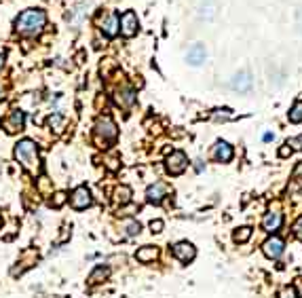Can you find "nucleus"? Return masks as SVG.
<instances>
[{
	"mask_svg": "<svg viewBox=\"0 0 302 298\" xmlns=\"http://www.w3.org/2000/svg\"><path fill=\"white\" fill-rule=\"evenodd\" d=\"M15 159L32 176H36L41 171V154H38V148L32 140H21V142L15 144Z\"/></svg>",
	"mask_w": 302,
	"mask_h": 298,
	"instance_id": "obj_1",
	"label": "nucleus"
},
{
	"mask_svg": "<svg viewBox=\"0 0 302 298\" xmlns=\"http://www.w3.org/2000/svg\"><path fill=\"white\" fill-rule=\"evenodd\" d=\"M45 23H47L45 11H41V9H28V11H23L19 15L17 21H15V30H17L19 34H26V36H36V34L43 32Z\"/></svg>",
	"mask_w": 302,
	"mask_h": 298,
	"instance_id": "obj_2",
	"label": "nucleus"
},
{
	"mask_svg": "<svg viewBox=\"0 0 302 298\" xmlns=\"http://www.w3.org/2000/svg\"><path fill=\"white\" fill-rule=\"evenodd\" d=\"M116 125L110 116H100L95 121V140L98 142H104V144H110L116 140Z\"/></svg>",
	"mask_w": 302,
	"mask_h": 298,
	"instance_id": "obj_3",
	"label": "nucleus"
},
{
	"mask_svg": "<svg viewBox=\"0 0 302 298\" xmlns=\"http://www.w3.org/2000/svg\"><path fill=\"white\" fill-rule=\"evenodd\" d=\"M165 167H167V171H169L171 176H180V174H184L186 167H188V159H186V154L182 152V150H173V152L165 159Z\"/></svg>",
	"mask_w": 302,
	"mask_h": 298,
	"instance_id": "obj_4",
	"label": "nucleus"
},
{
	"mask_svg": "<svg viewBox=\"0 0 302 298\" xmlns=\"http://www.w3.org/2000/svg\"><path fill=\"white\" fill-rule=\"evenodd\" d=\"M93 203V197H91V191L87 186H78L72 191L70 195V205L74 209H87Z\"/></svg>",
	"mask_w": 302,
	"mask_h": 298,
	"instance_id": "obj_5",
	"label": "nucleus"
},
{
	"mask_svg": "<svg viewBox=\"0 0 302 298\" xmlns=\"http://www.w3.org/2000/svg\"><path fill=\"white\" fill-rule=\"evenodd\" d=\"M262 252H264L266 258L277 260V258L285 252V241L281 237H277V235H273V237H268L264 243H262Z\"/></svg>",
	"mask_w": 302,
	"mask_h": 298,
	"instance_id": "obj_6",
	"label": "nucleus"
},
{
	"mask_svg": "<svg viewBox=\"0 0 302 298\" xmlns=\"http://www.w3.org/2000/svg\"><path fill=\"white\" fill-rule=\"evenodd\" d=\"M171 254H173V258H178L180 262L188 264V262L195 260L197 249H195V246L190 241H180V243H176V246L171 248Z\"/></svg>",
	"mask_w": 302,
	"mask_h": 298,
	"instance_id": "obj_7",
	"label": "nucleus"
},
{
	"mask_svg": "<svg viewBox=\"0 0 302 298\" xmlns=\"http://www.w3.org/2000/svg\"><path fill=\"white\" fill-rule=\"evenodd\" d=\"M138 26H140V23H138V15L133 13V11H125L121 17H118V30H121V34L127 36V38L138 32Z\"/></svg>",
	"mask_w": 302,
	"mask_h": 298,
	"instance_id": "obj_8",
	"label": "nucleus"
},
{
	"mask_svg": "<svg viewBox=\"0 0 302 298\" xmlns=\"http://www.w3.org/2000/svg\"><path fill=\"white\" fill-rule=\"evenodd\" d=\"M169 193H171L169 184H165V182H154L152 186H148V191H146V201H148V203H154V205H158V203H161Z\"/></svg>",
	"mask_w": 302,
	"mask_h": 298,
	"instance_id": "obj_9",
	"label": "nucleus"
},
{
	"mask_svg": "<svg viewBox=\"0 0 302 298\" xmlns=\"http://www.w3.org/2000/svg\"><path fill=\"white\" fill-rule=\"evenodd\" d=\"M281 224H283V214H281L279 209L268 211V214L262 218V229H264L266 233H271V235H275L277 231H279Z\"/></svg>",
	"mask_w": 302,
	"mask_h": 298,
	"instance_id": "obj_10",
	"label": "nucleus"
},
{
	"mask_svg": "<svg viewBox=\"0 0 302 298\" xmlns=\"http://www.w3.org/2000/svg\"><path fill=\"white\" fill-rule=\"evenodd\" d=\"M252 85H253V78H252V74L248 72V70H243V72L235 74V76H233V81H230V87H233L235 91H241V93L250 91V89H252Z\"/></svg>",
	"mask_w": 302,
	"mask_h": 298,
	"instance_id": "obj_11",
	"label": "nucleus"
},
{
	"mask_svg": "<svg viewBox=\"0 0 302 298\" xmlns=\"http://www.w3.org/2000/svg\"><path fill=\"white\" fill-rule=\"evenodd\" d=\"M23 125H26V114H23L21 110H11L9 119L4 121V129L9 133H17L23 129Z\"/></svg>",
	"mask_w": 302,
	"mask_h": 298,
	"instance_id": "obj_12",
	"label": "nucleus"
},
{
	"mask_svg": "<svg viewBox=\"0 0 302 298\" xmlns=\"http://www.w3.org/2000/svg\"><path fill=\"white\" fill-rule=\"evenodd\" d=\"M205 57H207V51H205V47L201 43L193 45L188 49V53H186V61H188L190 66H201L203 61H205Z\"/></svg>",
	"mask_w": 302,
	"mask_h": 298,
	"instance_id": "obj_13",
	"label": "nucleus"
},
{
	"mask_svg": "<svg viewBox=\"0 0 302 298\" xmlns=\"http://www.w3.org/2000/svg\"><path fill=\"white\" fill-rule=\"evenodd\" d=\"M116 104L121 106V108H131L133 104H136V99H138V96H136V91H133L131 87H123V89H118L116 91Z\"/></svg>",
	"mask_w": 302,
	"mask_h": 298,
	"instance_id": "obj_14",
	"label": "nucleus"
},
{
	"mask_svg": "<svg viewBox=\"0 0 302 298\" xmlns=\"http://www.w3.org/2000/svg\"><path fill=\"white\" fill-rule=\"evenodd\" d=\"M213 159H216L218 163H228L230 159H233V146H230L228 142H218L216 146H213Z\"/></svg>",
	"mask_w": 302,
	"mask_h": 298,
	"instance_id": "obj_15",
	"label": "nucleus"
},
{
	"mask_svg": "<svg viewBox=\"0 0 302 298\" xmlns=\"http://www.w3.org/2000/svg\"><path fill=\"white\" fill-rule=\"evenodd\" d=\"M100 28H101V32H104L106 36H116V32H118V15L116 13L106 15V17L100 21Z\"/></svg>",
	"mask_w": 302,
	"mask_h": 298,
	"instance_id": "obj_16",
	"label": "nucleus"
},
{
	"mask_svg": "<svg viewBox=\"0 0 302 298\" xmlns=\"http://www.w3.org/2000/svg\"><path fill=\"white\" fill-rule=\"evenodd\" d=\"M156 258H158V249H156L154 246H144V248H140L138 252H136V260L144 262V264L154 262Z\"/></svg>",
	"mask_w": 302,
	"mask_h": 298,
	"instance_id": "obj_17",
	"label": "nucleus"
},
{
	"mask_svg": "<svg viewBox=\"0 0 302 298\" xmlns=\"http://www.w3.org/2000/svg\"><path fill=\"white\" fill-rule=\"evenodd\" d=\"M110 277V269L104 264H100V266H95V269L91 271V275H89V284L91 286H98L101 284V281H106Z\"/></svg>",
	"mask_w": 302,
	"mask_h": 298,
	"instance_id": "obj_18",
	"label": "nucleus"
},
{
	"mask_svg": "<svg viewBox=\"0 0 302 298\" xmlns=\"http://www.w3.org/2000/svg\"><path fill=\"white\" fill-rule=\"evenodd\" d=\"M250 237H252V229H250V226H241V229H237L233 233V241L235 243H248Z\"/></svg>",
	"mask_w": 302,
	"mask_h": 298,
	"instance_id": "obj_19",
	"label": "nucleus"
},
{
	"mask_svg": "<svg viewBox=\"0 0 302 298\" xmlns=\"http://www.w3.org/2000/svg\"><path fill=\"white\" fill-rule=\"evenodd\" d=\"M114 195H116V201L121 203V205H127V203L131 201V188L129 186H118Z\"/></svg>",
	"mask_w": 302,
	"mask_h": 298,
	"instance_id": "obj_20",
	"label": "nucleus"
},
{
	"mask_svg": "<svg viewBox=\"0 0 302 298\" xmlns=\"http://www.w3.org/2000/svg\"><path fill=\"white\" fill-rule=\"evenodd\" d=\"M123 231H125L127 237H136V235H140V231H142V224L138 220H127L123 224Z\"/></svg>",
	"mask_w": 302,
	"mask_h": 298,
	"instance_id": "obj_21",
	"label": "nucleus"
},
{
	"mask_svg": "<svg viewBox=\"0 0 302 298\" xmlns=\"http://www.w3.org/2000/svg\"><path fill=\"white\" fill-rule=\"evenodd\" d=\"M49 125H51V127L57 131V133H61V131H63V125H66V119H63V114L53 112V114L49 116Z\"/></svg>",
	"mask_w": 302,
	"mask_h": 298,
	"instance_id": "obj_22",
	"label": "nucleus"
},
{
	"mask_svg": "<svg viewBox=\"0 0 302 298\" xmlns=\"http://www.w3.org/2000/svg\"><path fill=\"white\" fill-rule=\"evenodd\" d=\"M211 119L213 121H230L233 119V110H228V108H218V110H213Z\"/></svg>",
	"mask_w": 302,
	"mask_h": 298,
	"instance_id": "obj_23",
	"label": "nucleus"
},
{
	"mask_svg": "<svg viewBox=\"0 0 302 298\" xmlns=\"http://www.w3.org/2000/svg\"><path fill=\"white\" fill-rule=\"evenodd\" d=\"M290 121L292 123H302V101H296L290 110Z\"/></svg>",
	"mask_w": 302,
	"mask_h": 298,
	"instance_id": "obj_24",
	"label": "nucleus"
},
{
	"mask_svg": "<svg viewBox=\"0 0 302 298\" xmlns=\"http://www.w3.org/2000/svg\"><path fill=\"white\" fill-rule=\"evenodd\" d=\"M199 15H201V19H213L216 17V6L213 4H203L201 9H199Z\"/></svg>",
	"mask_w": 302,
	"mask_h": 298,
	"instance_id": "obj_25",
	"label": "nucleus"
},
{
	"mask_svg": "<svg viewBox=\"0 0 302 298\" xmlns=\"http://www.w3.org/2000/svg\"><path fill=\"white\" fill-rule=\"evenodd\" d=\"M66 197H68L66 193H55V199L51 201V205H53V207H61L63 203H66Z\"/></svg>",
	"mask_w": 302,
	"mask_h": 298,
	"instance_id": "obj_26",
	"label": "nucleus"
},
{
	"mask_svg": "<svg viewBox=\"0 0 302 298\" xmlns=\"http://www.w3.org/2000/svg\"><path fill=\"white\" fill-rule=\"evenodd\" d=\"M279 298H298V296H296V290L290 288V286H285V288H281Z\"/></svg>",
	"mask_w": 302,
	"mask_h": 298,
	"instance_id": "obj_27",
	"label": "nucleus"
},
{
	"mask_svg": "<svg viewBox=\"0 0 302 298\" xmlns=\"http://www.w3.org/2000/svg\"><path fill=\"white\" fill-rule=\"evenodd\" d=\"M285 144H288L292 150H294V148H302V136H298V138H290Z\"/></svg>",
	"mask_w": 302,
	"mask_h": 298,
	"instance_id": "obj_28",
	"label": "nucleus"
},
{
	"mask_svg": "<svg viewBox=\"0 0 302 298\" xmlns=\"http://www.w3.org/2000/svg\"><path fill=\"white\" fill-rule=\"evenodd\" d=\"M294 235H296V239L302 241V216L296 220V224H294Z\"/></svg>",
	"mask_w": 302,
	"mask_h": 298,
	"instance_id": "obj_29",
	"label": "nucleus"
},
{
	"mask_svg": "<svg viewBox=\"0 0 302 298\" xmlns=\"http://www.w3.org/2000/svg\"><path fill=\"white\" fill-rule=\"evenodd\" d=\"M163 220H152V222H150V231H152V233H161L163 231Z\"/></svg>",
	"mask_w": 302,
	"mask_h": 298,
	"instance_id": "obj_30",
	"label": "nucleus"
},
{
	"mask_svg": "<svg viewBox=\"0 0 302 298\" xmlns=\"http://www.w3.org/2000/svg\"><path fill=\"white\" fill-rule=\"evenodd\" d=\"M294 290H298L296 296H298V298H302V279H296V288H294Z\"/></svg>",
	"mask_w": 302,
	"mask_h": 298,
	"instance_id": "obj_31",
	"label": "nucleus"
},
{
	"mask_svg": "<svg viewBox=\"0 0 302 298\" xmlns=\"http://www.w3.org/2000/svg\"><path fill=\"white\" fill-rule=\"evenodd\" d=\"M296 23H298V28L302 30V9H298V13H296Z\"/></svg>",
	"mask_w": 302,
	"mask_h": 298,
	"instance_id": "obj_32",
	"label": "nucleus"
},
{
	"mask_svg": "<svg viewBox=\"0 0 302 298\" xmlns=\"http://www.w3.org/2000/svg\"><path fill=\"white\" fill-rule=\"evenodd\" d=\"M281 156H288V154H292V148L288 146V144H285V148H281V152H279Z\"/></svg>",
	"mask_w": 302,
	"mask_h": 298,
	"instance_id": "obj_33",
	"label": "nucleus"
},
{
	"mask_svg": "<svg viewBox=\"0 0 302 298\" xmlns=\"http://www.w3.org/2000/svg\"><path fill=\"white\" fill-rule=\"evenodd\" d=\"M275 136H273V133L271 131H268V133H264V138H262V140H264V142H271V140H273Z\"/></svg>",
	"mask_w": 302,
	"mask_h": 298,
	"instance_id": "obj_34",
	"label": "nucleus"
},
{
	"mask_svg": "<svg viewBox=\"0 0 302 298\" xmlns=\"http://www.w3.org/2000/svg\"><path fill=\"white\" fill-rule=\"evenodd\" d=\"M195 163H197L195 169H197V171H203V161H195Z\"/></svg>",
	"mask_w": 302,
	"mask_h": 298,
	"instance_id": "obj_35",
	"label": "nucleus"
},
{
	"mask_svg": "<svg viewBox=\"0 0 302 298\" xmlns=\"http://www.w3.org/2000/svg\"><path fill=\"white\" fill-rule=\"evenodd\" d=\"M4 99V87H2V83H0V101Z\"/></svg>",
	"mask_w": 302,
	"mask_h": 298,
	"instance_id": "obj_36",
	"label": "nucleus"
},
{
	"mask_svg": "<svg viewBox=\"0 0 302 298\" xmlns=\"http://www.w3.org/2000/svg\"><path fill=\"white\" fill-rule=\"evenodd\" d=\"M4 68V55H0V70Z\"/></svg>",
	"mask_w": 302,
	"mask_h": 298,
	"instance_id": "obj_37",
	"label": "nucleus"
}]
</instances>
